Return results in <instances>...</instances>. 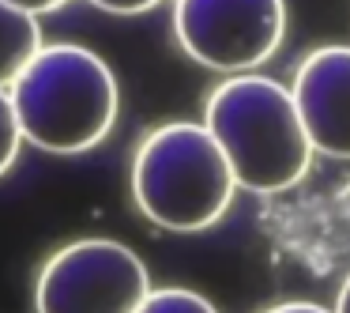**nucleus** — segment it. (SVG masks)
Listing matches in <instances>:
<instances>
[{"instance_id":"f03ea898","label":"nucleus","mask_w":350,"mask_h":313,"mask_svg":"<svg viewBox=\"0 0 350 313\" xmlns=\"http://www.w3.org/2000/svg\"><path fill=\"white\" fill-rule=\"evenodd\" d=\"M8 95L23 140L53 155H79L102 144L121 106L113 68L72 42L42 46Z\"/></svg>"},{"instance_id":"ddd939ff","label":"nucleus","mask_w":350,"mask_h":313,"mask_svg":"<svg viewBox=\"0 0 350 313\" xmlns=\"http://www.w3.org/2000/svg\"><path fill=\"white\" fill-rule=\"evenodd\" d=\"M335 313H350V275H347V283L339 287V298H335Z\"/></svg>"},{"instance_id":"20e7f679","label":"nucleus","mask_w":350,"mask_h":313,"mask_svg":"<svg viewBox=\"0 0 350 313\" xmlns=\"http://www.w3.org/2000/svg\"><path fill=\"white\" fill-rule=\"evenodd\" d=\"M151 295L147 268L129 245L79 238L42 264L34 283L38 313H136Z\"/></svg>"},{"instance_id":"7ed1b4c3","label":"nucleus","mask_w":350,"mask_h":313,"mask_svg":"<svg viewBox=\"0 0 350 313\" xmlns=\"http://www.w3.org/2000/svg\"><path fill=\"white\" fill-rule=\"evenodd\" d=\"M230 170L215 136L196 121H170L139 144L132 162V197L162 230L196 234L226 215L234 200Z\"/></svg>"},{"instance_id":"6e6552de","label":"nucleus","mask_w":350,"mask_h":313,"mask_svg":"<svg viewBox=\"0 0 350 313\" xmlns=\"http://www.w3.org/2000/svg\"><path fill=\"white\" fill-rule=\"evenodd\" d=\"M136 313H219V310L204 295H196V290L162 287V290H151Z\"/></svg>"},{"instance_id":"0eeeda50","label":"nucleus","mask_w":350,"mask_h":313,"mask_svg":"<svg viewBox=\"0 0 350 313\" xmlns=\"http://www.w3.org/2000/svg\"><path fill=\"white\" fill-rule=\"evenodd\" d=\"M38 53H42L38 19L0 0V87L8 91Z\"/></svg>"},{"instance_id":"423d86ee","label":"nucleus","mask_w":350,"mask_h":313,"mask_svg":"<svg viewBox=\"0 0 350 313\" xmlns=\"http://www.w3.org/2000/svg\"><path fill=\"white\" fill-rule=\"evenodd\" d=\"M290 95L312 151L350 159V46L312 49L294 72Z\"/></svg>"},{"instance_id":"39448f33","label":"nucleus","mask_w":350,"mask_h":313,"mask_svg":"<svg viewBox=\"0 0 350 313\" xmlns=\"http://www.w3.org/2000/svg\"><path fill=\"white\" fill-rule=\"evenodd\" d=\"M174 31L192 61L215 72H252L286 34L282 0H174Z\"/></svg>"},{"instance_id":"f257e3e1","label":"nucleus","mask_w":350,"mask_h":313,"mask_svg":"<svg viewBox=\"0 0 350 313\" xmlns=\"http://www.w3.org/2000/svg\"><path fill=\"white\" fill-rule=\"evenodd\" d=\"M204 129L222 147L234 181L249 192H282L309 174L312 144L286 84L271 76H230L204 106Z\"/></svg>"},{"instance_id":"f8f14e48","label":"nucleus","mask_w":350,"mask_h":313,"mask_svg":"<svg viewBox=\"0 0 350 313\" xmlns=\"http://www.w3.org/2000/svg\"><path fill=\"white\" fill-rule=\"evenodd\" d=\"M267 313H327V310L317 305V302H282V305H275V310H267Z\"/></svg>"},{"instance_id":"9b49d317","label":"nucleus","mask_w":350,"mask_h":313,"mask_svg":"<svg viewBox=\"0 0 350 313\" xmlns=\"http://www.w3.org/2000/svg\"><path fill=\"white\" fill-rule=\"evenodd\" d=\"M4 4H12V8L27 12V16H46V12H57L61 4H68V0H4Z\"/></svg>"},{"instance_id":"1a4fd4ad","label":"nucleus","mask_w":350,"mask_h":313,"mask_svg":"<svg viewBox=\"0 0 350 313\" xmlns=\"http://www.w3.org/2000/svg\"><path fill=\"white\" fill-rule=\"evenodd\" d=\"M19 144H23V132H19L16 110H12V95L0 87V174L12 170V162L19 155Z\"/></svg>"},{"instance_id":"9d476101","label":"nucleus","mask_w":350,"mask_h":313,"mask_svg":"<svg viewBox=\"0 0 350 313\" xmlns=\"http://www.w3.org/2000/svg\"><path fill=\"white\" fill-rule=\"evenodd\" d=\"M91 4L102 12H113V16H139V12H151L162 0H91Z\"/></svg>"}]
</instances>
